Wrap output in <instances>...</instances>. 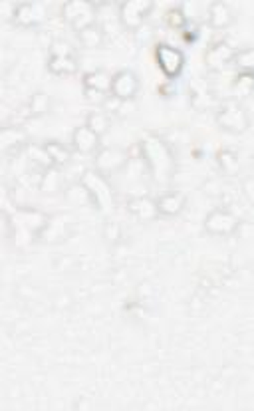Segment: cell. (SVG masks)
I'll list each match as a JSON object with an SVG mask.
<instances>
[{
	"label": "cell",
	"mask_w": 254,
	"mask_h": 411,
	"mask_svg": "<svg viewBox=\"0 0 254 411\" xmlns=\"http://www.w3.org/2000/svg\"><path fill=\"white\" fill-rule=\"evenodd\" d=\"M139 155L146 163L147 173L157 185L167 187L173 181L175 169H177V159H175L171 145L165 142L163 137H159L155 133L143 135L139 140Z\"/></svg>",
	"instance_id": "1"
},
{
	"label": "cell",
	"mask_w": 254,
	"mask_h": 411,
	"mask_svg": "<svg viewBox=\"0 0 254 411\" xmlns=\"http://www.w3.org/2000/svg\"><path fill=\"white\" fill-rule=\"evenodd\" d=\"M80 185L86 191V197L93 205V209H97L100 213L109 214L115 209V195H113V187L109 183V179L100 173L97 169H88L82 173Z\"/></svg>",
	"instance_id": "2"
},
{
	"label": "cell",
	"mask_w": 254,
	"mask_h": 411,
	"mask_svg": "<svg viewBox=\"0 0 254 411\" xmlns=\"http://www.w3.org/2000/svg\"><path fill=\"white\" fill-rule=\"evenodd\" d=\"M217 124L227 133H244L251 125V118L246 113L244 106L238 100H224L217 107Z\"/></svg>",
	"instance_id": "3"
},
{
	"label": "cell",
	"mask_w": 254,
	"mask_h": 411,
	"mask_svg": "<svg viewBox=\"0 0 254 411\" xmlns=\"http://www.w3.org/2000/svg\"><path fill=\"white\" fill-rule=\"evenodd\" d=\"M62 18L73 32H82L97 24V4L86 0H73L62 6Z\"/></svg>",
	"instance_id": "4"
},
{
	"label": "cell",
	"mask_w": 254,
	"mask_h": 411,
	"mask_svg": "<svg viewBox=\"0 0 254 411\" xmlns=\"http://www.w3.org/2000/svg\"><path fill=\"white\" fill-rule=\"evenodd\" d=\"M153 10V2L151 0H127L117 6V16L119 24L126 30H139L143 26V22Z\"/></svg>",
	"instance_id": "5"
},
{
	"label": "cell",
	"mask_w": 254,
	"mask_h": 411,
	"mask_svg": "<svg viewBox=\"0 0 254 411\" xmlns=\"http://www.w3.org/2000/svg\"><path fill=\"white\" fill-rule=\"evenodd\" d=\"M155 62H157L159 70L165 74V78L175 80L181 76L183 68H185V54L171 44H157L155 46Z\"/></svg>",
	"instance_id": "6"
},
{
	"label": "cell",
	"mask_w": 254,
	"mask_h": 411,
	"mask_svg": "<svg viewBox=\"0 0 254 411\" xmlns=\"http://www.w3.org/2000/svg\"><path fill=\"white\" fill-rule=\"evenodd\" d=\"M73 232V216L72 214H52L48 219V223L44 225V229L38 234V241L46 243V245H58L62 241H66Z\"/></svg>",
	"instance_id": "7"
},
{
	"label": "cell",
	"mask_w": 254,
	"mask_h": 411,
	"mask_svg": "<svg viewBox=\"0 0 254 411\" xmlns=\"http://www.w3.org/2000/svg\"><path fill=\"white\" fill-rule=\"evenodd\" d=\"M238 229V216L229 209H215L205 216V231L213 236H231Z\"/></svg>",
	"instance_id": "8"
},
{
	"label": "cell",
	"mask_w": 254,
	"mask_h": 411,
	"mask_svg": "<svg viewBox=\"0 0 254 411\" xmlns=\"http://www.w3.org/2000/svg\"><path fill=\"white\" fill-rule=\"evenodd\" d=\"M127 153L119 147H102L95 155H93V165L100 173L108 175H115L117 171H122L127 165Z\"/></svg>",
	"instance_id": "9"
},
{
	"label": "cell",
	"mask_w": 254,
	"mask_h": 411,
	"mask_svg": "<svg viewBox=\"0 0 254 411\" xmlns=\"http://www.w3.org/2000/svg\"><path fill=\"white\" fill-rule=\"evenodd\" d=\"M236 52H238V50L233 48V46H231L229 42H224V40L213 42V44L207 48V52H205V66H207V70L220 71L224 70L227 66L235 64Z\"/></svg>",
	"instance_id": "10"
},
{
	"label": "cell",
	"mask_w": 254,
	"mask_h": 411,
	"mask_svg": "<svg viewBox=\"0 0 254 411\" xmlns=\"http://www.w3.org/2000/svg\"><path fill=\"white\" fill-rule=\"evenodd\" d=\"M28 143V135L20 125H4L0 129V151L4 155H19L20 151L26 149Z\"/></svg>",
	"instance_id": "11"
},
{
	"label": "cell",
	"mask_w": 254,
	"mask_h": 411,
	"mask_svg": "<svg viewBox=\"0 0 254 411\" xmlns=\"http://www.w3.org/2000/svg\"><path fill=\"white\" fill-rule=\"evenodd\" d=\"M139 91V78L131 70H119L113 74L111 82V96H115L122 102H131Z\"/></svg>",
	"instance_id": "12"
},
{
	"label": "cell",
	"mask_w": 254,
	"mask_h": 411,
	"mask_svg": "<svg viewBox=\"0 0 254 411\" xmlns=\"http://www.w3.org/2000/svg\"><path fill=\"white\" fill-rule=\"evenodd\" d=\"M12 20L22 28H36L46 20V8L42 4H32V2H22L14 6L12 10Z\"/></svg>",
	"instance_id": "13"
},
{
	"label": "cell",
	"mask_w": 254,
	"mask_h": 411,
	"mask_svg": "<svg viewBox=\"0 0 254 411\" xmlns=\"http://www.w3.org/2000/svg\"><path fill=\"white\" fill-rule=\"evenodd\" d=\"M72 149L82 155H95L102 149V137L88 125H80L72 133Z\"/></svg>",
	"instance_id": "14"
},
{
	"label": "cell",
	"mask_w": 254,
	"mask_h": 411,
	"mask_svg": "<svg viewBox=\"0 0 254 411\" xmlns=\"http://www.w3.org/2000/svg\"><path fill=\"white\" fill-rule=\"evenodd\" d=\"M127 211L133 214L137 221L141 223H149V221H155L159 216L157 211V201L151 199V197H131L127 201Z\"/></svg>",
	"instance_id": "15"
},
{
	"label": "cell",
	"mask_w": 254,
	"mask_h": 411,
	"mask_svg": "<svg viewBox=\"0 0 254 411\" xmlns=\"http://www.w3.org/2000/svg\"><path fill=\"white\" fill-rule=\"evenodd\" d=\"M155 201H157V211L161 216H179L187 207V197L179 191L161 193Z\"/></svg>",
	"instance_id": "16"
},
{
	"label": "cell",
	"mask_w": 254,
	"mask_h": 411,
	"mask_svg": "<svg viewBox=\"0 0 254 411\" xmlns=\"http://www.w3.org/2000/svg\"><path fill=\"white\" fill-rule=\"evenodd\" d=\"M207 20L215 30H224L235 22V10L227 2H211L207 8Z\"/></svg>",
	"instance_id": "17"
},
{
	"label": "cell",
	"mask_w": 254,
	"mask_h": 411,
	"mask_svg": "<svg viewBox=\"0 0 254 411\" xmlns=\"http://www.w3.org/2000/svg\"><path fill=\"white\" fill-rule=\"evenodd\" d=\"M111 82H113V76L106 70L88 71V74H84V80H82L84 89H91V91H97L104 96L111 93Z\"/></svg>",
	"instance_id": "18"
},
{
	"label": "cell",
	"mask_w": 254,
	"mask_h": 411,
	"mask_svg": "<svg viewBox=\"0 0 254 411\" xmlns=\"http://www.w3.org/2000/svg\"><path fill=\"white\" fill-rule=\"evenodd\" d=\"M62 189H64V177H62V173H60L58 167L42 171L40 183H38V191L40 193H44V195H56Z\"/></svg>",
	"instance_id": "19"
},
{
	"label": "cell",
	"mask_w": 254,
	"mask_h": 411,
	"mask_svg": "<svg viewBox=\"0 0 254 411\" xmlns=\"http://www.w3.org/2000/svg\"><path fill=\"white\" fill-rule=\"evenodd\" d=\"M24 155L28 157V161L32 165H36L40 171H46V169L54 167V161L50 157V153L46 151L44 143H28L26 149H24Z\"/></svg>",
	"instance_id": "20"
},
{
	"label": "cell",
	"mask_w": 254,
	"mask_h": 411,
	"mask_svg": "<svg viewBox=\"0 0 254 411\" xmlns=\"http://www.w3.org/2000/svg\"><path fill=\"white\" fill-rule=\"evenodd\" d=\"M46 66L48 71H52L54 76H73L80 68L76 56H50Z\"/></svg>",
	"instance_id": "21"
},
{
	"label": "cell",
	"mask_w": 254,
	"mask_h": 411,
	"mask_svg": "<svg viewBox=\"0 0 254 411\" xmlns=\"http://www.w3.org/2000/svg\"><path fill=\"white\" fill-rule=\"evenodd\" d=\"M231 91H233L235 100H244V98H249L254 91V71H238L235 76V80H233Z\"/></svg>",
	"instance_id": "22"
},
{
	"label": "cell",
	"mask_w": 254,
	"mask_h": 411,
	"mask_svg": "<svg viewBox=\"0 0 254 411\" xmlns=\"http://www.w3.org/2000/svg\"><path fill=\"white\" fill-rule=\"evenodd\" d=\"M78 42H80V46L86 48V50L102 48V46L106 44V32L102 30L100 24H95V26H90V28H86V30H82V32L78 34Z\"/></svg>",
	"instance_id": "23"
},
{
	"label": "cell",
	"mask_w": 254,
	"mask_h": 411,
	"mask_svg": "<svg viewBox=\"0 0 254 411\" xmlns=\"http://www.w3.org/2000/svg\"><path fill=\"white\" fill-rule=\"evenodd\" d=\"M44 147H46V151L50 153V157L54 161V167H66L70 161H72V147H68V145H64L62 142H44Z\"/></svg>",
	"instance_id": "24"
},
{
	"label": "cell",
	"mask_w": 254,
	"mask_h": 411,
	"mask_svg": "<svg viewBox=\"0 0 254 411\" xmlns=\"http://www.w3.org/2000/svg\"><path fill=\"white\" fill-rule=\"evenodd\" d=\"M24 107H26V111H28L30 118H42V115H46V113L50 111V107H52V100H50L48 93H44V91H36V93H32V98L28 100V104H26Z\"/></svg>",
	"instance_id": "25"
},
{
	"label": "cell",
	"mask_w": 254,
	"mask_h": 411,
	"mask_svg": "<svg viewBox=\"0 0 254 411\" xmlns=\"http://www.w3.org/2000/svg\"><path fill=\"white\" fill-rule=\"evenodd\" d=\"M109 124H111L109 113H106L104 109H93V111L88 113V118H86V125L90 127L91 131H95L100 137L108 133Z\"/></svg>",
	"instance_id": "26"
},
{
	"label": "cell",
	"mask_w": 254,
	"mask_h": 411,
	"mask_svg": "<svg viewBox=\"0 0 254 411\" xmlns=\"http://www.w3.org/2000/svg\"><path fill=\"white\" fill-rule=\"evenodd\" d=\"M217 163L227 175H235L238 171V155L233 149H220L217 153Z\"/></svg>",
	"instance_id": "27"
},
{
	"label": "cell",
	"mask_w": 254,
	"mask_h": 411,
	"mask_svg": "<svg viewBox=\"0 0 254 411\" xmlns=\"http://www.w3.org/2000/svg\"><path fill=\"white\" fill-rule=\"evenodd\" d=\"M165 22L169 24L171 30H179V32H183V30L189 26V20H187V14H185L183 6L169 8V10L165 12Z\"/></svg>",
	"instance_id": "28"
},
{
	"label": "cell",
	"mask_w": 254,
	"mask_h": 411,
	"mask_svg": "<svg viewBox=\"0 0 254 411\" xmlns=\"http://www.w3.org/2000/svg\"><path fill=\"white\" fill-rule=\"evenodd\" d=\"M235 64L238 66V68H240V70L254 71V50H253V48L236 52Z\"/></svg>",
	"instance_id": "29"
},
{
	"label": "cell",
	"mask_w": 254,
	"mask_h": 411,
	"mask_svg": "<svg viewBox=\"0 0 254 411\" xmlns=\"http://www.w3.org/2000/svg\"><path fill=\"white\" fill-rule=\"evenodd\" d=\"M104 238L108 241L109 245H115L122 238V227H119V223H113V221L106 223V227H104Z\"/></svg>",
	"instance_id": "30"
},
{
	"label": "cell",
	"mask_w": 254,
	"mask_h": 411,
	"mask_svg": "<svg viewBox=\"0 0 254 411\" xmlns=\"http://www.w3.org/2000/svg\"><path fill=\"white\" fill-rule=\"evenodd\" d=\"M50 56H76V50L64 40H54L50 44Z\"/></svg>",
	"instance_id": "31"
}]
</instances>
